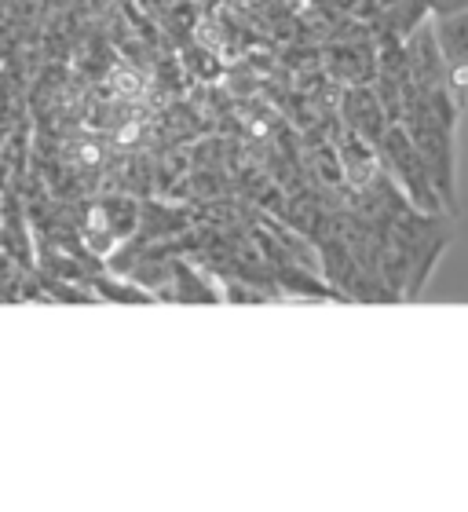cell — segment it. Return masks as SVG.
I'll use <instances>...</instances> for the list:
<instances>
[{
    "label": "cell",
    "instance_id": "obj_8",
    "mask_svg": "<svg viewBox=\"0 0 468 512\" xmlns=\"http://www.w3.org/2000/svg\"><path fill=\"white\" fill-rule=\"evenodd\" d=\"M428 4V19H436V15H454V11H465L468 0H425Z\"/></svg>",
    "mask_w": 468,
    "mask_h": 512
},
{
    "label": "cell",
    "instance_id": "obj_5",
    "mask_svg": "<svg viewBox=\"0 0 468 512\" xmlns=\"http://www.w3.org/2000/svg\"><path fill=\"white\" fill-rule=\"evenodd\" d=\"M432 37H436V48L443 55V66L468 63V8L454 11V15H436Z\"/></svg>",
    "mask_w": 468,
    "mask_h": 512
},
{
    "label": "cell",
    "instance_id": "obj_4",
    "mask_svg": "<svg viewBox=\"0 0 468 512\" xmlns=\"http://www.w3.org/2000/svg\"><path fill=\"white\" fill-rule=\"evenodd\" d=\"M88 227H99L103 235H110L114 242L121 238H132L139 227V202L136 198H125V194H114V198H103L96 205V213H92V224Z\"/></svg>",
    "mask_w": 468,
    "mask_h": 512
},
{
    "label": "cell",
    "instance_id": "obj_2",
    "mask_svg": "<svg viewBox=\"0 0 468 512\" xmlns=\"http://www.w3.org/2000/svg\"><path fill=\"white\" fill-rule=\"evenodd\" d=\"M341 114H344V125H348V132H355L359 139H366L373 150H377V143L384 139L388 125H392V118L384 114L381 99H377V92H373V88H366V85H355L351 92H344Z\"/></svg>",
    "mask_w": 468,
    "mask_h": 512
},
{
    "label": "cell",
    "instance_id": "obj_1",
    "mask_svg": "<svg viewBox=\"0 0 468 512\" xmlns=\"http://www.w3.org/2000/svg\"><path fill=\"white\" fill-rule=\"evenodd\" d=\"M377 158L384 161V172L399 183L406 202L414 205V209H421V213L443 216V202H439L436 187L428 180L425 161H421V154L414 150V143H410V136H406V128L399 121L388 125L384 139L377 143Z\"/></svg>",
    "mask_w": 468,
    "mask_h": 512
},
{
    "label": "cell",
    "instance_id": "obj_6",
    "mask_svg": "<svg viewBox=\"0 0 468 512\" xmlns=\"http://www.w3.org/2000/svg\"><path fill=\"white\" fill-rule=\"evenodd\" d=\"M425 19H428L425 0H395V4H388V33L399 37V41H406Z\"/></svg>",
    "mask_w": 468,
    "mask_h": 512
},
{
    "label": "cell",
    "instance_id": "obj_3",
    "mask_svg": "<svg viewBox=\"0 0 468 512\" xmlns=\"http://www.w3.org/2000/svg\"><path fill=\"white\" fill-rule=\"evenodd\" d=\"M447 242H450L447 231H443V235H439V231H428V235L417 242L414 253H410V267H406V282H403V293H399V297L403 300L421 297V289L428 286V275H432L439 253L447 249Z\"/></svg>",
    "mask_w": 468,
    "mask_h": 512
},
{
    "label": "cell",
    "instance_id": "obj_7",
    "mask_svg": "<svg viewBox=\"0 0 468 512\" xmlns=\"http://www.w3.org/2000/svg\"><path fill=\"white\" fill-rule=\"evenodd\" d=\"M92 286H96V297L121 300V304H150V300H158L150 289H143L132 278H92Z\"/></svg>",
    "mask_w": 468,
    "mask_h": 512
}]
</instances>
